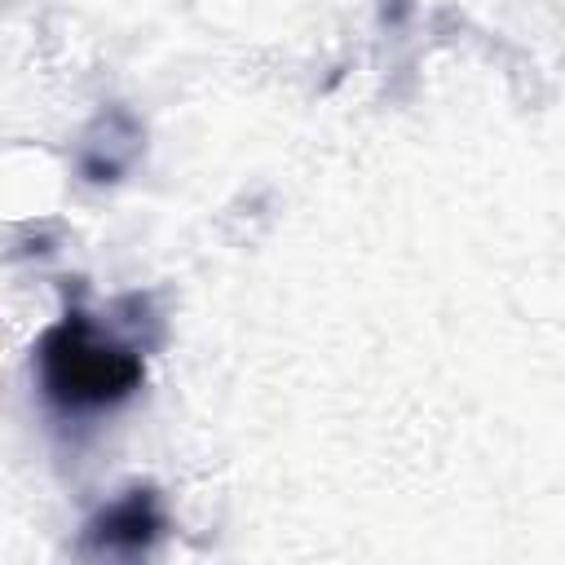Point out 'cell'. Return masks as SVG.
Masks as SVG:
<instances>
[{
    "label": "cell",
    "mask_w": 565,
    "mask_h": 565,
    "mask_svg": "<svg viewBox=\"0 0 565 565\" xmlns=\"http://www.w3.org/2000/svg\"><path fill=\"white\" fill-rule=\"evenodd\" d=\"M406 9H411V0H384L380 4V22H402Z\"/></svg>",
    "instance_id": "277c9868"
},
{
    "label": "cell",
    "mask_w": 565,
    "mask_h": 565,
    "mask_svg": "<svg viewBox=\"0 0 565 565\" xmlns=\"http://www.w3.org/2000/svg\"><path fill=\"white\" fill-rule=\"evenodd\" d=\"M124 115H128V110H106V115H102V128H106V146H102L97 137H88V141H84V150H79V172H84V181H93V185H115V181L128 172V163H132V150H115V141L141 137V128H128L124 137H115V128L124 124Z\"/></svg>",
    "instance_id": "3957f363"
},
{
    "label": "cell",
    "mask_w": 565,
    "mask_h": 565,
    "mask_svg": "<svg viewBox=\"0 0 565 565\" xmlns=\"http://www.w3.org/2000/svg\"><path fill=\"white\" fill-rule=\"evenodd\" d=\"M168 534V512L154 486H132L106 508H97L79 530V552L88 556H146Z\"/></svg>",
    "instance_id": "7a4b0ae2"
},
{
    "label": "cell",
    "mask_w": 565,
    "mask_h": 565,
    "mask_svg": "<svg viewBox=\"0 0 565 565\" xmlns=\"http://www.w3.org/2000/svg\"><path fill=\"white\" fill-rule=\"evenodd\" d=\"M31 362L44 402L62 415H97L124 406L146 384L141 349L110 335L79 305H71L57 322L40 331Z\"/></svg>",
    "instance_id": "6da1fadb"
}]
</instances>
